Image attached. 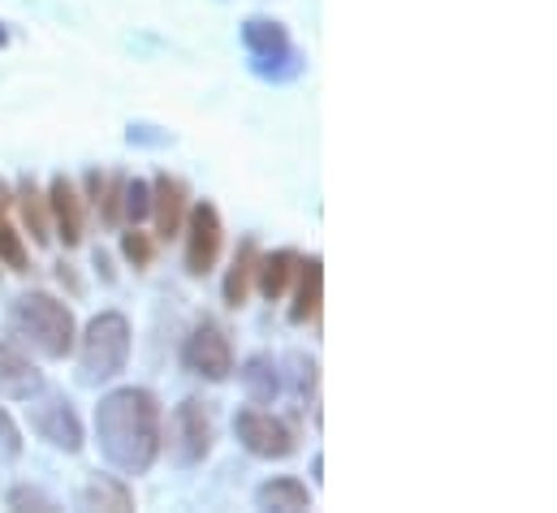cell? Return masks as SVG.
I'll return each mask as SVG.
<instances>
[{"label":"cell","instance_id":"obj_1","mask_svg":"<svg viewBox=\"0 0 557 513\" xmlns=\"http://www.w3.org/2000/svg\"><path fill=\"white\" fill-rule=\"evenodd\" d=\"M100 458L122 475H147L164 449V410L151 388H113L96 405Z\"/></svg>","mask_w":557,"mask_h":513},{"label":"cell","instance_id":"obj_2","mask_svg":"<svg viewBox=\"0 0 557 513\" xmlns=\"http://www.w3.org/2000/svg\"><path fill=\"white\" fill-rule=\"evenodd\" d=\"M9 324H13V333H17L39 359H48V363H61V359L74 354V341H78L74 311H70L61 298L44 293V289L22 293V298L13 302Z\"/></svg>","mask_w":557,"mask_h":513},{"label":"cell","instance_id":"obj_3","mask_svg":"<svg viewBox=\"0 0 557 513\" xmlns=\"http://www.w3.org/2000/svg\"><path fill=\"white\" fill-rule=\"evenodd\" d=\"M74 346H78V385H113L131 363V320L122 311H100Z\"/></svg>","mask_w":557,"mask_h":513},{"label":"cell","instance_id":"obj_4","mask_svg":"<svg viewBox=\"0 0 557 513\" xmlns=\"http://www.w3.org/2000/svg\"><path fill=\"white\" fill-rule=\"evenodd\" d=\"M243 48L251 57V74L264 83H294L307 70V57L294 48L285 22H277V17H247L243 22Z\"/></svg>","mask_w":557,"mask_h":513},{"label":"cell","instance_id":"obj_5","mask_svg":"<svg viewBox=\"0 0 557 513\" xmlns=\"http://www.w3.org/2000/svg\"><path fill=\"white\" fill-rule=\"evenodd\" d=\"M26 423H30V431L44 440V445H52V449H61V453H83V445H87V427H83V418H78V410H74V401L61 392V388H39L35 397H26Z\"/></svg>","mask_w":557,"mask_h":513},{"label":"cell","instance_id":"obj_6","mask_svg":"<svg viewBox=\"0 0 557 513\" xmlns=\"http://www.w3.org/2000/svg\"><path fill=\"white\" fill-rule=\"evenodd\" d=\"M212 445H216V423H212L208 401L203 397L177 401L173 414H169V453H173V462L190 471V466L208 462Z\"/></svg>","mask_w":557,"mask_h":513},{"label":"cell","instance_id":"obj_7","mask_svg":"<svg viewBox=\"0 0 557 513\" xmlns=\"http://www.w3.org/2000/svg\"><path fill=\"white\" fill-rule=\"evenodd\" d=\"M234 436H238V445H243L251 458H264V462H281V458H289V453L298 449V431H294L281 414L264 410V405L238 410V414H234Z\"/></svg>","mask_w":557,"mask_h":513},{"label":"cell","instance_id":"obj_8","mask_svg":"<svg viewBox=\"0 0 557 513\" xmlns=\"http://www.w3.org/2000/svg\"><path fill=\"white\" fill-rule=\"evenodd\" d=\"M182 367H186L190 376H199V380H212V385L230 380V376H234V346H230V333H225L221 324H212V320L195 324L190 337H186V346H182Z\"/></svg>","mask_w":557,"mask_h":513},{"label":"cell","instance_id":"obj_9","mask_svg":"<svg viewBox=\"0 0 557 513\" xmlns=\"http://www.w3.org/2000/svg\"><path fill=\"white\" fill-rule=\"evenodd\" d=\"M182 234H186V272L190 276H208L216 267L221 251H225V221H221L216 203L199 199L195 208H186Z\"/></svg>","mask_w":557,"mask_h":513},{"label":"cell","instance_id":"obj_10","mask_svg":"<svg viewBox=\"0 0 557 513\" xmlns=\"http://www.w3.org/2000/svg\"><path fill=\"white\" fill-rule=\"evenodd\" d=\"M44 199H48V216H52L57 238H61L65 247H78L83 234H87V199L78 195V186L61 173V177H52V186H48Z\"/></svg>","mask_w":557,"mask_h":513},{"label":"cell","instance_id":"obj_11","mask_svg":"<svg viewBox=\"0 0 557 513\" xmlns=\"http://www.w3.org/2000/svg\"><path fill=\"white\" fill-rule=\"evenodd\" d=\"M186 182L173 177V173H156L151 177V221H156V238H177L182 234V221H186Z\"/></svg>","mask_w":557,"mask_h":513},{"label":"cell","instance_id":"obj_12","mask_svg":"<svg viewBox=\"0 0 557 513\" xmlns=\"http://www.w3.org/2000/svg\"><path fill=\"white\" fill-rule=\"evenodd\" d=\"M298 289H294V302H289V311H285V320L294 324V328H302V324H315L320 320V302H324V259L320 255H307L298 259Z\"/></svg>","mask_w":557,"mask_h":513},{"label":"cell","instance_id":"obj_13","mask_svg":"<svg viewBox=\"0 0 557 513\" xmlns=\"http://www.w3.org/2000/svg\"><path fill=\"white\" fill-rule=\"evenodd\" d=\"M44 385H48L44 372L17 346L0 341V401H26V397H35Z\"/></svg>","mask_w":557,"mask_h":513},{"label":"cell","instance_id":"obj_14","mask_svg":"<svg viewBox=\"0 0 557 513\" xmlns=\"http://www.w3.org/2000/svg\"><path fill=\"white\" fill-rule=\"evenodd\" d=\"M256 272H260V242H256V238H243L238 251H234V259H230L225 280H221V298H225L230 311L247 306L251 285H256Z\"/></svg>","mask_w":557,"mask_h":513},{"label":"cell","instance_id":"obj_15","mask_svg":"<svg viewBox=\"0 0 557 513\" xmlns=\"http://www.w3.org/2000/svg\"><path fill=\"white\" fill-rule=\"evenodd\" d=\"M238 385L247 392L251 405H273L281 392H285V380H281V363L273 354H251L243 367H238Z\"/></svg>","mask_w":557,"mask_h":513},{"label":"cell","instance_id":"obj_16","mask_svg":"<svg viewBox=\"0 0 557 513\" xmlns=\"http://www.w3.org/2000/svg\"><path fill=\"white\" fill-rule=\"evenodd\" d=\"M78 505L83 510H113V513H126L135 510V492L122 475H87V484L78 488Z\"/></svg>","mask_w":557,"mask_h":513},{"label":"cell","instance_id":"obj_17","mask_svg":"<svg viewBox=\"0 0 557 513\" xmlns=\"http://www.w3.org/2000/svg\"><path fill=\"white\" fill-rule=\"evenodd\" d=\"M13 208L22 212V225H26L30 242H35V247H48V242H52V216H48V199H44V190L35 186V177H22V182H17Z\"/></svg>","mask_w":557,"mask_h":513},{"label":"cell","instance_id":"obj_18","mask_svg":"<svg viewBox=\"0 0 557 513\" xmlns=\"http://www.w3.org/2000/svg\"><path fill=\"white\" fill-rule=\"evenodd\" d=\"M256 505H260V510H277V513H302V510H311V492H307L302 479L277 475V479H269V484L256 488Z\"/></svg>","mask_w":557,"mask_h":513},{"label":"cell","instance_id":"obj_19","mask_svg":"<svg viewBox=\"0 0 557 513\" xmlns=\"http://www.w3.org/2000/svg\"><path fill=\"white\" fill-rule=\"evenodd\" d=\"M298 251H289V247H281L273 255H260V272H256V285H260V293L269 298V302H281L285 298V289H289V280H294V272H298Z\"/></svg>","mask_w":557,"mask_h":513},{"label":"cell","instance_id":"obj_20","mask_svg":"<svg viewBox=\"0 0 557 513\" xmlns=\"http://www.w3.org/2000/svg\"><path fill=\"white\" fill-rule=\"evenodd\" d=\"M122 203H126V177L113 173V177H104V190H100V199H96V212H100V221H104L109 229H122V225H126Z\"/></svg>","mask_w":557,"mask_h":513},{"label":"cell","instance_id":"obj_21","mask_svg":"<svg viewBox=\"0 0 557 513\" xmlns=\"http://www.w3.org/2000/svg\"><path fill=\"white\" fill-rule=\"evenodd\" d=\"M4 505H9V510H35V513L61 510V501H57V497H48V492H44V488H35V484H13V488L4 492Z\"/></svg>","mask_w":557,"mask_h":513},{"label":"cell","instance_id":"obj_22","mask_svg":"<svg viewBox=\"0 0 557 513\" xmlns=\"http://www.w3.org/2000/svg\"><path fill=\"white\" fill-rule=\"evenodd\" d=\"M0 263H4L9 272H30L26 242H22V234L9 225V216H0Z\"/></svg>","mask_w":557,"mask_h":513},{"label":"cell","instance_id":"obj_23","mask_svg":"<svg viewBox=\"0 0 557 513\" xmlns=\"http://www.w3.org/2000/svg\"><path fill=\"white\" fill-rule=\"evenodd\" d=\"M122 259H126L135 272H147V267H151V259H156V242L143 234L139 225H131V229L122 234Z\"/></svg>","mask_w":557,"mask_h":513},{"label":"cell","instance_id":"obj_24","mask_svg":"<svg viewBox=\"0 0 557 513\" xmlns=\"http://www.w3.org/2000/svg\"><path fill=\"white\" fill-rule=\"evenodd\" d=\"M122 212H126V225H143L151 216V182L126 177V203H122Z\"/></svg>","mask_w":557,"mask_h":513},{"label":"cell","instance_id":"obj_25","mask_svg":"<svg viewBox=\"0 0 557 513\" xmlns=\"http://www.w3.org/2000/svg\"><path fill=\"white\" fill-rule=\"evenodd\" d=\"M22 449H26L22 427H17V423H13V414L0 405V466H13V462L22 458Z\"/></svg>","mask_w":557,"mask_h":513},{"label":"cell","instance_id":"obj_26","mask_svg":"<svg viewBox=\"0 0 557 513\" xmlns=\"http://www.w3.org/2000/svg\"><path fill=\"white\" fill-rule=\"evenodd\" d=\"M289 380H294V397L298 401H315V359L307 354H289Z\"/></svg>","mask_w":557,"mask_h":513},{"label":"cell","instance_id":"obj_27","mask_svg":"<svg viewBox=\"0 0 557 513\" xmlns=\"http://www.w3.org/2000/svg\"><path fill=\"white\" fill-rule=\"evenodd\" d=\"M126 138H131L135 147H169V142H173L169 129H156V126H147V122H131Z\"/></svg>","mask_w":557,"mask_h":513},{"label":"cell","instance_id":"obj_28","mask_svg":"<svg viewBox=\"0 0 557 513\" xmlns=\"http://www.w3.org/2000/svg\"><path fill=\"white\" fill-rule=\"evenodd\" d=\"M83 186H87V195H83V199H87V203H91V208H96V199H100V190H104V173H96V168H91V173H87V182H83Z\"/></svg>","mask_w":557,"mask_h":513},{"label":"cell","instance_id":"obj_29","mask_svg":"<svg viewBox=\"0 0 557 513\" xmlns=\"http://www.w3.org/2000/svg\"><path fill=\"white\" fill-rule=\"evenodd\" d=\"M96 272H100L109 285L117 280V272H113V259H109V251H96Z\"/></svg>","mask_w":557,"mask_h":513},{"label":"cell","instance_id":"obj_30","mask_svg":"<svg viewBox=\"0 0 557 513\" xmlns=\"http://www.w3.org/2000/svg\"><path fill=\"white\" fill-rule=\"evenodd\" d=\"M57 280H61V285H70L74 293H83V285H78V276H74V267H70V263H57Z\"/></svg>","mask_w":557,"mask_h":513},{"label":"cell","instance_id":"obj_31","mask_svg":"<svg viewBox=\"0 0 557 513\" xmlns=\"http://www.w3.org/2000/svg\"><path fill=\"white\" fill-rule=\"evenodd\" d=\"M13 212V186L0 177V216H9Z\"/></svg>","mask_w":557,"mask_h":513},{"label":"cell","instance_id":"obj_32","mask_svg":"<svg viewBox=\"0 0 557 513\" xmlns=\"http://www.w3.org/2000/svg\"><path fill=\"white\" fill-rule=\"evenodd\" d=\"M4 43H9V26L0 22V48H4Z\"/></svg>","mask_w":557,"mask_h":513}]
</instances>
